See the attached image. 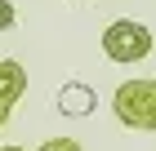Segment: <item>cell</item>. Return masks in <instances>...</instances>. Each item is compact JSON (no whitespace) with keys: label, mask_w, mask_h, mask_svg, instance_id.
I'll use <instances>...</instances> for the list:
<instances>
[{"label":"cell","mask_w":156,"mask_h":151,"mask_svg":"<svg viewBox=\"0 0 156 151\" xmlns=\"http://www.w3.org/2000/svg\"><path fill=\"white\" fill-rule=\"evenodd\" d=\"M58 111L62 116H72V120H85V116H94V107H98V93L89 89V84H80V80H67L58 89Z\"/></svg>","instance_id":"3"},{"label":"cell","mask_w":156,"mask_h":151,"mask_svg":"<svg viewBox=\"0 0 156 151\" xmlns=\"http://www.w3.org/2000/svg\"><path fill=\"white\" fill-rule=\"evenodd\" d=\"M13 18H18V9H13L9 0H0V31H9V27H13Z\"/></svg>","instance_id":"6"},{"label":"cell","mask_w":156,"mask_h":151,"mask_svg":"<svg viewBox=\"0 0 156 151\" xmlns=\"http://www.w3.org/2000/svg\"><path fill=\"white\" fill-rule=\"evenodd\" d=\"M112 111L125 129H152L156 133V80H125L112 93Z\"/></svg>","instance_id":"1"},{"label":"cell","mask_w":156,"mask_h":151,"mask_svg":"<svg viewBox=\"0 0 156 151\" xmlns=\"http://www.w3.org/2000/svg\"><path fill=\"white\" fill-rule=\"evenodd\" d=\"M40 151H85V147H80L76 138H49V142H45Z\"/></svg>","instance_id":"5"},{"label":"cell","mask_w":156,"mask_h":151,"mask_svg":"<svg viewBox=\"0 0 156 151\" xmlns=\"http://www.w3.org/2000/svg\"><path fill=\"white\" fill-rule=\"evenodd\" d=\"M9 111H13L9 102H0V129H5V120H9Z\"/></svg>","instance_id":"7"},{"label":"cell","mask_w":156,"mask_h":151,"mask_svg":"<svg viewBox=\"0 0 156 151\" xmlns=\"http://www.w3.org/2000/svg\"><path fill=\"white\" fill-rule=\"evenodd\" d=\"M103 53L112 62H143L152 53V31L134 18H116V22L103 31Z\"/></svg>","instance_id":"2"},{"label":"cell","mask_w":156,"mask_h":151,"mask_svg":"<svg viewBox=\"0 0 156 151\" xmlns=\"http://www.w3.org/2000/svg\"><path fill=\"white\" fill-rule=\"evenodd\" d=\"M27 93V67H18L13 58H0V102H18Z\"/></svg>","instance_id":"4"},{"label":"cell","mask_w":156,"mask_h":151,"mask_svg":"<svg viewBox=\"0 0 156 151\" xmlns=\"http://www.w3.org/2000/svg\"><path fill=\"white\" fill-rule=\"evenodd\" d=\"M0 151H23V147H0Z\"/></svg>","instance_id":"8"}]
</instances>
